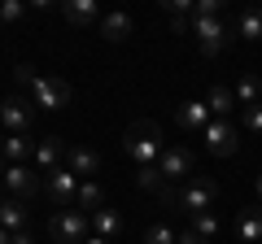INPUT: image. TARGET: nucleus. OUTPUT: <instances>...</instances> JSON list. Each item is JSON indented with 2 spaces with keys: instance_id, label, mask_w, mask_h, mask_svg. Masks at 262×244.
I'll return each instance as SVG.
<instances>
[{
  "instance_id": "f257e3e1",
  "label": "nucleus",
  "mask_w": 262,
  "mask_h": 244,
  "mask_svg": "<svg viewBox=\"0 0 262 244\" xmlns=\"http://www.w3.org/2000/svg\"><path fill=\"white\" fill-rule=\"evenodd\" d=\"M122 149H127V157L136 161V170H140V166H158V161H162L166 140H162L158 122L140 118V122H131V127H127V140H122Z\"/></svg>"
},
{
  "instance_id": "f03ea898",
  "label": "nucleus",
  "mask_w": 262,
  "mask_h": 244,
  "mask_svg": "<svg viewBox=\"0 0 262 244\" xmlns=\"http://www.w3.org/2000/svg\"><path fill=\"white\" fill-rule=\"evenodd\" d=\"M175 205L184 209L188 218H201V214H210V209L219 205V183H214V179H188L184 188L175 192Z\"/></svg>"
},
{
  "instance_id": "7ed1b4c3",
  "label": "nucleus",
  "mask_w": 262,
  "mask_h": 244,
  "mask_svg": "<svg viewBox=\"0 0 262 244\" xmlns=\"http://www.w3.org/2000/svg\"><path fill=\"white\" fill-rule=\"evenodd\" d=\"M0 127L9 135H31V127H35V101L22 96V92H9L0 101Z\"/></svg>"
},
{
  "instance_id": "20e7f679",
  "label": "nucleus",
  "mask_w": 262,
  "mask_h": 244,
  "mask_svg": "<svg viewBox=\"0 0 262 244\" xmlns=\"http://www.w3.org/2000/svg\"><path fill=\"white\" fill-rule=\"evenodd\" d=\"M44 197H48V205H53L57 214L70 209V205H79V179L70 175L66 166L48 170V175H44Z\"/></svg>"
},
{
  "instance_id": "39448f33",
  "label": "nucleus",
  "mask_w": 262,
  "mask_h": 244,
  "mask_svg": "<svg viewBox=\"0 0 262 244\" xmlns=\"http://www.w3.org/2000/svg\"><path fill=\"white\" fill-rule=\"evenodd\" d=\"M192 35H196V44H201L206 57H219L232 44V31H227L223 18H192Z\"/></svg>"
},
{
  "instance_id": "423d86ee",
  "label": "nucleus",
  "mask_w": 262,
  "mask_h": 244,
  "mask_svg": "<svg viewBox=\"0 0 262 244\" xmlns=\"http://www.w3.org/2000/svg\"><path fill=\"white\" fill-rule=\"evenodd\" d=\"M70 83L66 79H48V75H39L35 83H31V101H35V109H66L70 105Z\"/></svg>"
},
{
  "instance_id": "0eeeda50",
  "label": "nucleus",
  "mask_w": 262,
  "mask_h": 244,
  "mask_svg": "<svg viewBox=\"0 0 262 244\" xmlns=\"http://www.w3.org/2000/svg\"><path fill=\"white\" fill-rule=\"evenodd\" d=\"M48 235H53L57 244H83L88 240V214H79V209H61V214H53Z\"/></svg>"
},
{
  "instance_id": "6e6552de",
  "label": "nucleus",
  "mask_w": 262,
  "mask_h": 244,
  "mask_svg": "<svg viewBox=\"0 0 262 244\" xmlns=\"http://www.w3.org/2000/svg\"><path fill=\"white\" fill-rule=\"evenodd\" d=\"M201 140H206V153H214V157H232L236 149H241V135H236V127L227 118H214L201 131Z\"/></svg>"
},
{
  "instance_id": "1a4fd4ad",
  "label": "nucleus",
  "mask_w": 262,
  "mask_h": 244,
  "mask_svg": "<svg viewBox=\"0 0 262 244\" xmlns=\"http://www.w3.org/2000/svg\"><path fill=\"white\" fill-rule=\"evenodd\" d=\"M0 183H5V188H9V197H18V201H31L35 192H44V179H39L31 166H5Z\"/></svg>"
},
{
  "instance_id": "9d476101",
  "label": "nucleus",
  "mask_w": 262,
  "mask_h": 244,
  "mask_svg": "<svg viewBox=\"0 0 262 244\" xmlns=\"http://www.w3.org/2000/svg\"><path fill=\"white\" fill-rule=\"evenodd\" d=\"M192 166H196V157L184 149V144H166V153H162V161H158L162 179H166L170 188H175L179 179H188V175H192Z\"/></svg>"
},
{
  "instance_id": "9b49d317",
  "label": "nucleus",
  "mask_w": 262,
  "mask_h": 244,
  "mask_svg": "<svg viewBox=\"0 0 262 244\" xmlns=\"http://www.w3.org/2000/svg\"><path fill=\"white\" fill-rule=\"evenodd\" d=\"M66 170L75 179H83V183H92V175H101V153L75 144V149H66Z\"/></svg>"
},
{
  "instance_id": "f8f14e48",
  "label": "nucleus",
  "mask_w": 262,
  "mask_h": 244,
  "mask_svg": "<svg viewBox=\"0 0 262 244\" xmlns=\"http://www.w3.org/2000/svg\"><path fill=\"white\" fill-rule=\"evenodd\" d=\"M0 227H5L9 235L27 231V227H31V209H27V201H18V197H5V201H0Z\"/></svg>"
},
{
  "instance_id": "ddd939ff",
  "label": "nucleus",
  "mask_w": 262,
  "mask_h": 244,
  "mask_svg": "<svg viewBox=\"0 0 262 244\" xmlns=\"http://www.w3.org/2000/svg\"><path fill=\"white\" fill-rule=\"evenodd\" d=\"M175 122L184 127V131L201 135V131L210 127V105H206V101H184V105L175 109Z\"/></svg>"
},
{
  "instance_id": "4468645a",
  "label": "nucleus",
  "mask_w": 262,
  "mask_h": 244,
  "mask_svg": "<svg viewBox=\"0 0 262 244\" xmlns=\"http://www.w3.org/2000/svg\"><path fill=\"white\" fill-rule=\"evenodd\" d=\"M61 18L70 22V27H101L105 13L96 9V0H66V5H61Z\"/></svg>"
},
{
  "instance_id": "2eb2a0df",
  "label": "nucleus",
  "mask_w": 262,
  "mask_h": 244,
  "mask_svg": "<svg viewBox=\"0 0 262 244\" xmlns=\"http://www.w3.org/2000/svg\"><path fill=\"white\" fill-rule=\"evenodd\" d=\"M101 39H110V44H122V39H131V31H136V22H131V13H122V9H114V13H105L101 18Z\"/></svg>"
},
{
  "instance_id": "dca6fc26",
  "label": "nucleus",
  "mask_w": 262,
  "mask_h": 244,
  "mask_svg": "<svg viewBox=\"0 0 262 244\" xmlns=\"http://www.w3.org/2000/svg\"><path fill=\"white\" fill-rule=\"evenodd\" d=\"M66 161V144L57 140V135H44V140L35 144V166H39V175H48V170H57Z\"/></svg>"
},
{
  "instance_id": "f3484780",
  "label": "nucleus",
  "mask_w": 262,
  "mask_h": 244,
  "mask_svg": "<svg viewBox=\"0 0 262 244\" xmlns=\"http://www.w3.org/2000/svg\"><path fill=\"white\" fill-rule=\"evenodd\" d=\"M236 240L241 244H258L262 240V205L241 209V218H236Z\"/></svg>"
},
{
  "instance_id": "a211bd4d",
  "label": "nucleus",
  "mask_w": 262,
  "mask_h": 244,
  "mask_svg": "<svg viewBox=\"0 0 262 244\" xmlns=\"http://www.w3.org/2000/svg\"><path fill=\"white\" fill-rule=\"evenodd\" d=\"M5 166H27V157H35V140L31 135H5Z\"/></svg>"
},
{
  "instance_id": "6ab92c4d",
  "label": "nucleus",
  "mask_w": 262,
  "mask_h": 244,
  "mask_svg": "<svg viewBox=\"0 0 262 244\" xmlns=\"http://www.w3.org/2000/svg\"><path fill=\"white\" fill-rule=\"evenodd\" d=\"M236 105H262V79L258 75H241L236 79Z\"/></svg>"
},
{
  "instance_id": "aec40b11",
  "label": "nucleus",
  "mask_w": 262,
  "mask_h": 244,
  "mask_svg": "<svg viewBox=\"0 0 262 244\" xmlns=\"http://www.w3.org/2000/svg\"><path fill=\"white\" fill-rule=\"evenodd\" d=\"M206 105H210V113L227 118V113L236 109V92H232V87H223V83H214V87L206 92Z\"/></svg>"
},
{
  "instance_id": "412c9836",
  "label": "nucleus",
  "mask_w": 262,
  "mask_h": 244,
  "mask_svg": "<svg viewBox=\"0 0 262 244\" xmlns=\"http://www.w3.org/2000/svg\"><path fill=\"white\" fill-rule=\"evenodd\" d=\"M96 209H105V192H101V183H79V214H88L92 218Z\"/></svg>"
},
{
  "instance_id": "4be33fe9",
  "label": "nucleus",
  "mask_w": 262,
  "mask_h": 244,
  "mask_svg": "<svg viewBox=\"0 0 262 244\" xmlns=\"http://www.w3.org/2000/svg\"><path fill=\"white\" fill-rule=\"evenodd\" d=\"M88 223H92V231L101 235V240H114V235L122 231V218L114 214V209H96V214L88 218Z\"/></svg>"
},
{
  "instance_id": "5701e85b",
  "label": "nucleus",
  "mask_w": 262,
  "mask_h": 244,
  "mask_svg": "<svg viewBox=\"0 0 262 244\" xmlns=\"http://www.w3.org/2000/svg\"><path fill=\"white\" fill-rule=\"evenodd\" d=\"M136 188H140V192H153V197H162V192H166V179H162L158 166H140V170H136Z\"/></svg>"
},
{
  "instance_id": "b1692460",
  "label": "nucleus",
  "mask_w": 262,
  "mask_h": 244,
  "mask_svg": "<svg viewBox=\"0 0 262 244\" xmlns=\"http://www.w3.org/2000/svg\"><path fill=\"white\" fill-rule=\"evenodd\" d=\"M236 35L249 39V44H253V39H262V13L258 9H245L241 18H236Z\"/></svg>"
},
{
  "instance_id": "393cba45",
  "label": "nucleus",
  "mask_w": 262,
  "mask_h": 244,
  "mask_svg": "<svg viewBox=\"0 0 262 244\" xmlns=\"http://www.w3.org/2000/svg\"><path fill=\"white\" fill-rule=\"evenodd\" d=\"M179 240V231H170L166 223H153L149 231H144V244H175Z\"/></svg>"
},
{
  "instance_id": "a878e982",
  "label": "nucleus",
  "mask_w": 262,
  "mask_h": 244,
  "mask_svg": "<svg viewBox=\"0 0 262 244\" xmlns=\"http://www.w3.org/2000/svg\"><path fill=\"white\" fill-rule=\"evenodd\" d=\"M27 13H31V5H22V0H5V5H0V22H9V27L22 22Z\"/></svg>"
},
{
  "instance_id": "bb28decb",
  "label": "nucleus",
  "mask_w": 262,
  "mask_h": 244,
  "mask_svg": "<svg viewBox=\"0 0 262 244\" xmlns=\"http://www.w3.org/2000/svg\"><path fill=\"white\" fill-rule=\"evenodd\" d=\"M192 231L201 235V240H214V235H219V218H214V214H201V218H192Z\"/></svg>"
},
{
  "instance_id": "cd10ccee",
  "label": "nucleus",
  "mask_w": 262,
  "mask_h": 244,
  "mask_svg": "<svg viewBox=\"0 0 262 244\" xmlns=\"http://www.w3.org/2000/svg\"><path fill=\"white\" fill-rule=\"evenodd\" d=\"M245 131H253L262 140V105H249V109H245Z\"/></svg>"
},
{
  "instance_id": "c85d7f7f",
  "label": "nucleus",
  "mask_w": 262,
  "mask_h": 244,
  "mask_svg": "<svg viewBox=\"0 0 262 244\" xmlns=\"http://www.w3.org/2000/svg\"><path fill=\"white\" fill-rule=\"evenodd\" d=\"M196 18H223V0H196Z\"/></svg>"
},
{
  "instance_id": "c756f323",
  "label": "nucleus",
  "mask_w": 262,
  "mask_h": 244,
  "mask_svg": "<svg viewBox=\"0 0 262 244\" xmlns=\"http://www.w3.org/2000/svg\"><path fill=\"white\" fill-rule=\"evenodd\" d=\"M13 79H18V83H22V87L31 92V83H35L39 75H35V66H31V61H22V66H13Z\"/></svg>"
},
{
  "instance_id": "7c9ffc66",
  "label": "nucleus",
  "mask_w": 262,
  "mask_h": 244,
  "mask_svg": "<svg viewBox=\"0 0 262 244\" xmlns=\"http://www.w3.org/2000/svg\"><path fill=\"white\" fill-rule=\"evenodd\" d=\"M175 244H210V240H201V235L188 227V231H179V240H175Z\"/></svg>"
},
{
  "instance_id": "2f4dec72",
  "label": "nucleus",
  "mask_w": 262,
  "mask_h": 244,
  "mask_svg": "<svg viewBox=\"0 0 262 244\" xmlns=\"http://www.w3.org/2000/svg\"><path fill=\"white\" fill-rule=\"evenodd\" d=\"M9 244H35V240H31V231H18V235H9Z\"/></svg>"
},
{
  "instance_id": "473e14b6",
  "label": "nucleus",
  "mask_w": 262,
  "mask_h": 244,
  "mask_svg": "<svg viewBox=\"0 0 262 244\" xmlns=\"http://www.w3.org/2000/svg\"><path fill=\"white\" fill-rule=\"evenodd\" d=\"M253 197H258V205H262V170L253 175Z\"/></svg>"
},
{
  "instance_id": "72a5a7b5",
  "label": "nucleus",
  "mask_w": 262,
  "mask_h": 244,
  "mask_svg": "<svg viewBox=\"0 0 262 244\" xmlns=\"http://www.w3.org/2000/svg\"><path fill=\"white\" fill-rule=\"evenodd\" d=\"M83 244H110V240H101V235H88V240Z\"/></svg>"
},
{
  "instance_id": "f704fd0d",
  "label": "nucleus",
  "mask_w": 262,
  "mask_h": 244,
  "mask_svg": "<svg viewBox=\"0 0 262 244\" xmlns=\"http://www.w3.org/2000/svg\"><path fill=\"white\" fill-rule=\"evenodd\" d=\"M0 244H9V231H5V227H0Z\"/></svg>"
},
{
  "instance_id": "c9c22d12",
  "label": "nucleus",
  "mask_w": 262,
  "mask_h": 244,
  "mask_svg": "<svg viewBox=\"0 0 262 244\" xmlns=\"http://www.w3.org/2000/svg\"><path fill=\"white\" fill-rule=\"evenodd\" d=\"M0 153H5V135H0Z\"/></svg>"
}]
</instances>
